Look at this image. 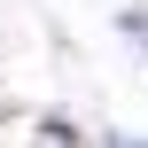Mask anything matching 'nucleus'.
Wrapping results in <instances>:
<instances>
[{"instance_id":"1","label":"nucleus","mask_w":148,"mask_h":148,"mask_svg":"<svg viewBox=\"0 0 148 148\" xmlns=\"http://www.w3.org/2000/svg\"><path fill=\"white\" fill-rule=\"evenodd\" d=\"M109 148H140V140H133V133H109Z\"/></svg>"}]
</instances>
